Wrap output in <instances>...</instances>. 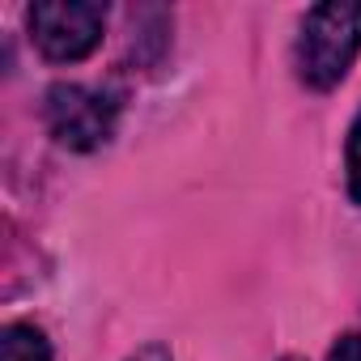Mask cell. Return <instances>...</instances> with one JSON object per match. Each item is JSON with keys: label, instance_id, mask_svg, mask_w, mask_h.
<instances>
[{"label": "cell", "instance_id": "cell-1", "mask_svg": "<svg viewBox=\"0 0 361 361\" xmlns=\"http://www.w3.org/2000/svg\"><path fill=\"white\" fill-rule=\"evenodd\" d=\"M357 51H361V5L357 0L314 5L298 35V77L310 90H331L344 81Z\"/></svg>", "mask_w": 361, "mask_h": 361}, {"label": "cell", "instance_id": "cell-2", "mask_svg": "<svg viewBox=\"0 0 361 361\" xmlns=\"http://www.w3.org/2000/svg\"><path fill=\"white\" fill-rule=\"evenodd\" d=\"M43 119H47V132L73 149V153H94L102 149L111 136H115V123H119V94L111 90H90V85H77V81H60L47 90V102H43Z\"/></svg>", "mask_w": 361, "mask_h": 361}, {"label": "cell", "instance_id": "cell-3", "mask_svg": "<svg viewBox=\"0 0 361 361\" xmlns=\"http://www.w3.org/2000/svg\"><path fill=\"white\" fill-rule=\"evenodd\" d=\"M26 22L30 39L47 60L77 64L102 43L106 5H98V0H43V5H30Z\"/></svg>", "mask_w": 361, "mask_h": 361}, {"label": "cell", "instance_id": "cell-4", "mask_svg": "<svg viewBox=\"0 0 361 361\" xmlns=\"http://www.w3.org/2000/svg\"><path fill=\"white\" fill-rule=\"evenodd\" d=\"M0 361H51V344L30 323H9L0 336Z\"/></svg>", "mask_w": 361, "mask_h": 361}, {"label": "cell", "instance_id": "cell-5", "mask_svg": "<svg viewBox=\"0 0 361 361\" xmlns=\"http://www.w3.org/2000/svg\"><path fill=\"white\" fill-rule=\"evenodd\" d=\"M344 170H348V196L361 204V115L348 128V149H344Z\"/></svg>", "mask_w": 361, "mask_h": 361}, {"label": "cell", "instance_id": "cell-6", "mask_svg": "<svg viewBox=\"0 0 361 361\" xmlns=\"http://www.w3.org/2000/svg\"><path fill=\"white\" fill-rule=\"evenodd\" d=\"M327 361H361V331H344V336L331 344Z\"/></svg>", "mask_w": 361, "mask_h": 361}, {"label": "cell", "instance_id": "cell-7", "mask_svg": "<svg viewBox=\"0 0 361 361\" xmlns=\"http://www.w3.org/2000/svg\"><path fill=\"white\" fill-rule=\"evenodd\" d=\"M128 361H174V357H170V348H166V344H145V348H136Z\"/></svg>", "mask_w": 361, "mask_h": 361}, {"label": "cell", "instance_id": "cell-8", "mask_svg": "<svg viewBox=\"0 0 361 361\" xmlns=\"http://www.w3.org/2000/svg\"><path fill=\"white\" fill-rule=\"evenodd\" d=\"M281 361H302V357H281Z\"/></svg>", "mask_w": 361, "mask_h": 361}]
</instances>
